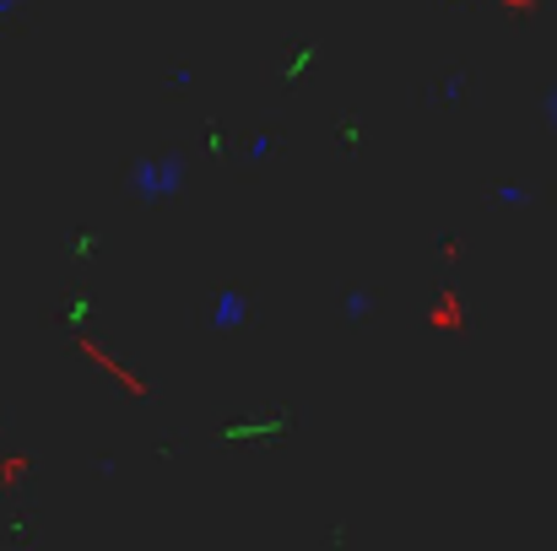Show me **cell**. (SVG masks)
I'll list each match as a JSON object with an SVG mask.
<instances>
[{"instance_id": "6da1fadb", "label": "cell", "mask_w": 557, "mask_h": 551, "mask_svg": "<svg viewBox=\"0 0 557 551\" xmlns=\"http://www.w3.org/2000/svg\"><path fill=\"white\" fill-rule=\"evenodd\" d=\"M131 184H136V189L147 195V200H169V195H180V189H185V163H180V158H158V163H141Z\"/></svg>"}, {"instance_id": "7a4b0ae2", "label": "cell", "mask_w": 557, "mask_h": 551, "mask_svg": "<svg viewBox=\"0 0 557 551\" xmlns=\"http://www.w3.org/2000/svg\"><path fill=\"white\" fill-rule=\"evenodd\" d=\"M244 320H249L244 298H238V292H216V303H211V330H244Z\"/></svg>"}, {"instance_id": "3957f363", "label": "cell", "mask_w": 557, "mask_h": 551, "mask_svg": "<svg viewBox=\"0 0 557 551\" xmlns=\"http://www.w3.org/2000/svg\"><path fill=\"white\" fill-rule=\"evenodd\" d=\"M498 200H504V205H520V200H525V189H520V184H504V189H498Z\"/></svg>"}, {"instance_id": "277c9868", "label": "cell", "mask_w": 557, "mask_h": 551, "mask_svg": "<svg viewBox=\"0 0 557 551\" xmlns=\"http://www.w3.org/2000/svg\"><path fill=\"white\" fill-rule=\"evenodd\" d=\"M547 120H553V125H557V87H553V92H547Z\"/></svg>"}, {"instance_id": "5b68a950", "label": "cell", "mask_w": 557, "mask_h": 551, "mask_svg": "<svg viewBox=\"0 0 557 551\" xmlns=\"http://www.w3.org/2000/svg\"><path fill=\"white\" fill-rule=\"evenodd\" d=\"M16 11V0H0V16H11Z\"/></svg>"}]
</instances>
